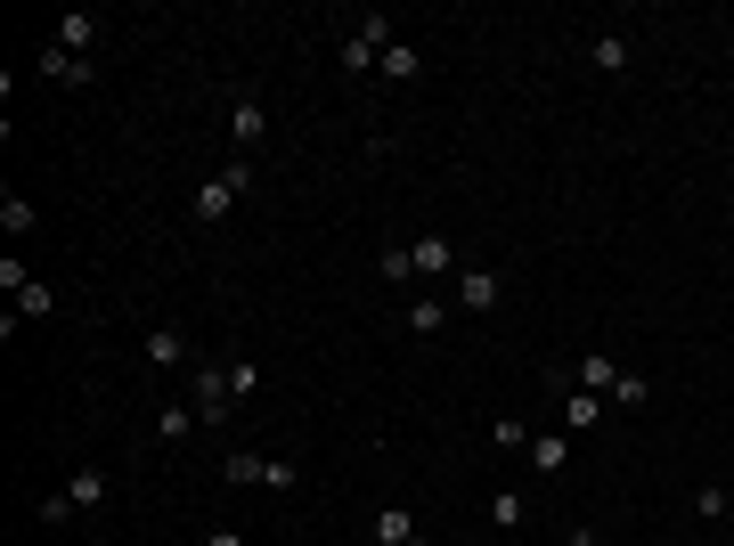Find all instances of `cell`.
Instances as JSON below:
<instances>
[{
  "label": "cell",
  "mask_w": 734,
  "mask_h": 546,
  "mask_svg": "<svg viewBox=\"0 0 734 546\" xmlns=\"http://www.w3.org/2000/svg\"><path fill=\"white\" fill-rule=\"evenodd\" d=\"M254 180H262L254 156H228L221 172L196 188V204H188V213H196V221H228V213H237V196H254Z\"/></svg>",
  "instance_id": "1"
},
{
  "label": "cell",
  "mask_w": 734,
  "mask_h": 546,
  "mask_svg": "<svg viewBox=\"0 0 734 546\" xmlns=\"http://www.w3.org/2000/svg\"><path fill=\"white\" fill-rule=\"evenodd\" d=\"M449 302L466 310V319H490V310L507 302V278H498V269H457V278H449Z\"/></svg>",
  "instance_id": "2"
},
{
  "label": "cell",
  "mask_w": 734,
  "mask_h": 546,
  "mask_svg": "<svg viewBox=\"0 0 734 546\" xmlns=\"http://www.w3.org/2000/svg\"><path fill=\"white\" fill-rule=\"evenodd\" d=\"M457 269H466V261H457V245L440 237V228H425V237H408V278H416V286H425V278H440V286H449Z\"/></svg>",
  "instance_id": "3"
},
{
  "label": "cell",
  "mask_w": 734,
  "mask_h": 546,
  "mask_svg": "<svg viewBox=\"0 0 734 546\" xmlns=\"http://www.w3.org/2000/svg\"><path fill=\"white\" fill-rule=\"evenodd\" d=\"M262 139H269L262 90H237V98H228V147H237V156H262Z\"/></svg>",
  "instance_id": "4"
},
{
  "label": "cell",
  "mask_w": 734,
  "mask_h": 546,
  "mask_svg": "<svg viewBox=\"0 0 734 546\" xmlns=\"http://www.w3.org/2000/svg\"><path fill=\"white\" fill-rule=\"evenodd\" d=\"M188 400H196L204 425H221V416H237V384H228V367H196V384H188Z\"/></svg>",
  "instance_id": "5"
},
{
  "label": "cell",
  "mask_w": 734,
  "mask_h": 546,
  "mask_svg": "<svg viewBox=\"0 0 734 546\" xmlns=\"http://www.w3.org/2000/svg\"><path fill=\"white\" fill-rule=\"evenodd\" d=\"M587 66H596V74H628V66H637V41H628L620 25H604L596 41H587Z\"/></svg>",
  "instance_id": "6"
},
{
  "label": "cell",
  "mask_w": 734,
  "mask_h": 546,
  "mask_svg": "<svg viewBox=\"0 0 734 546\" xmlns=\"http://www.w3.org/2000/svg\"><path fill=\"white\" fill-rule=\"evenodd\" d=\"M41 74H50V82H66V90H91V82H98V66H91V57L57 50V41H50V50H41Z\"/></svg>",
  "instance_id": "7"
},
{
  "label": "cell",
  "mask_w": 734,
  "mask_h": 546,
  "mask_svg": "<svg viewBox=\"0 0 734 546\" xmlns=\"http://www.w3.org/2000/svg\"><path fill=\"white\" fill-rule=\"evenodd\" d=\"M57 497H66V506H74V514H91V506H107V473H98V465H82V473H66V481H57Z\"/></svg>",
  "instance_id": "8"
},
{
  "label": "cell",
  "mask_w": 734,
  "mask_h": 546,
  "mask_svg": "<svg viewBox=\"0 0 734 546\" xmlns=\"http://www.w3.org/2000/svg\"><path fill=\"white\" fill-rule=\"evenodd\" d=\"M555 425H563V432H596V425H604V400L572 384V392H563V408H555Z\"/></svg>",
  "instance_id": "9"
},
{
  "label": "cell",
  "mask_w": 734,
  "mask_h": 546,
  "mask_svg": "<svg viewBox=\"0 0 734 546\" xmlns=\"http://www.w3.org/2000/svg\"><path fill=\"white\" fill-rule=\"evenodd\" d=\"M531 465H539V473H563V465H572V432H563V425L531 432Z\"/></svg>",
  "instance_id": "10"
},
{
  "label": "cell",
  "mask_w": 734,
  "mask_h": 546,
  "mask_svg": "<svg viewBox=\"0 0 734 546\" xmlns=\"http://www.w3.org/2000/svg\"><path fill=\"white\" fill-rule=\"evenodd\" d=\"M572 384H579V392H596V400H604V392H613V384H620V367H613V351H587V360L572 367Z\"/></svg>",
  "instance_id": "11"
},
{
  "label": "cell",
  "mask_w": 734,
  "mask_h": 546,
  "mask_svg": "<svg viewBox=\"0 0 734 546\" xmlns=\"http://www.w3.org/2000/svg\"><path fill=\"white\" fill-rule=\"evenodd\" d=\"M449 293H416V302H408V334H440V326H449Z\"/></svg>",
  "instance_id": "12"
},
{
  "label": "cell",
  "mask_w": 734,
  "mask_h": 546,
  "mask_svg": "<svg viewBox=\"0 0 734 546\" xmlns=\"http://www.w3.org/2000/svg\"><path fill=\"white\" fill-rule=\"evenodd\" d=\"M375 546H416V514L408 506H375Z\"/></svg>",
  "instance_id": "13"
},
{
  "label": "cell",
  "mask_w": 734,
  "mask_h": 546,
  "mask_svg": "<svg viewBox=\"0 0 734 546\" xmlns=\"http://www.w3.org/2000/svg\"><path fill=\"white\" fill-rule=\"evenodd\" d=\"M91 41H98V17H91V9H74V17H57V50H74V57H91Z\"/></svg>",
  "instance_id": "14"
},
{
  "label": "cell",
  "mask_w": 734,
  "mask_h": 546,
  "mask_svg": "<svg viewBox=\"0 0 734 546\" xmlns=\"http://www.w3.org/2000/svg\"><path fill=\"white\" fill-rule=\"evenodd\" d=\"M204 416H196V400H172V408H156V440H188Z\"/></svg>",
  "instance_id": "15"
},
{
  "label": "cell",
  "mask_w": 734,
  "mask_h": 546,
  "mask_svg": "<svg viewBox=\"0 0 734 546\" xmlns=\"http://www.w3.org/2000/svg\"><path fill=\"white\" fill-rule=\"evenodd\" d=\"M147 360H156V367H180V360H188V334H180V326H147Z\"/></svg>",
  "instance_id": "16"
},
{
  "label": "cell",
  "mask_w": 734,
  "mask_h": 546,
  "mask_svg": "<svg viewBox=\"0 0 734 546\" xmlns=\"http://www.w3.org/2000/svg\"><path fill=\"white\" fill-rule=\"evenodd\" d=\"M375 66H384L392 82H416V74H425V57H416V41H392V50L375 57Z\"/></svg>",
  "instance_id": "17"
},
{
  "label": "cell",
  "mask_w": 734,
  "mask_h": 546,
  "mask_svg": "<svg viewBox=\"0 0 734 546\" xmlns=\"http://www.w3.org/2000/svg\"><path fill=\"white\" fill-rule=\"evenodd\" d=\"M0 228H9V237H33V228H41V213H33L25 196H17V188L0 196Z\"/></svg>",
  "instance_id": "18"
},
{
  "label": "cell",
  "mask_w": 734,
  "mask_h": 546,
  "mask_svg": "<svg viewBox=\"0 0 734 546\" xmlns=\"http://www.w3.org/2000/svg\"><path fill=\"white\" fill-rule=\"evenodd\" d=\"M522 514H531V506H522V490H498V497H490V531H507V538H514V531H522Z\"/></svg>",
  "instance_id": "19"
},
{
  "label": "cell",
  "mask_w": 734,
  "mask_h": 546,
  "mask_svg": "<svg viewBox=\"0 0 734 546\" xmlns=\"http://www.w3.org/2000/svg\"><path fill=\"white\" fill-rule=\"evenodd\" d=\"M9 302H17V310H25V319H50V310H57V293H50V286H33V278H25V286H9Z\"/></svg>",
  "instance_id": "20"
},
{
  "label": "cell",
  "mask_w": 734,
  "mask_h": 546,
  "mask_svg": "<svg viewBox=\"0 0 734 546\" xmlns=\"http://www.w3.org/2000/svg\"><path fill=\"white\" fill-rule=\"evenodd\" d=\"M221 481H228V490H245V481H262V457H254V449H228V457H221Z\"/></svg>",
  "instance_id": "21"
},
{
  "label": "cell",
  "mask_w": 734,
  "mask_h": 546,
  "mask_svg": "<svg viewBox=\"0 0 734 546\" xmlns=\"http://www.w3.org/2000/svg\"><path fill=\"white\" fill-rule=\"evenodd\" d=\"M351 33H360L368 50H392V17L384 9H360V17H351Z\"/></svg>",
  "instance_id": "22"
},
{
  "label": "cell",
  "mask_w": 734,
  "mask_h": 546,
  "mask_svg": "<svg viewBox=\"0 0 734 546\" xmlns=\"http://www.w3.org/2000/svg\"><path fill=\"white\" fill-rule=\"evenodd\" d=\"M262 481H269V490H302V465H294V457H262Z\"/></svg>",
  "instance_id": "23"
},
{
  "label": "cell",
  "mask_w": 734,
  "mask_h": 546,
  "mask_svg": "<svg viewBox=\"0 0 734 546\" xmlns=\"http://www.w3.org/2000/svg\"><path fill=\"white\" fill-rule=\"evenodd\" d=\"M228 384H237V400H254V392H262V360L237 351V360H228Z\"/></svg>",
  "instance_id": "24"
},
{
  "label": "cell",
  "mask_w": 734,
  "mask_h": 546,
  "mask_svg": "<svg viewBox=\"0 0 734 546\" xmlns=\"http://www.w3.org/2000/svg\"><path fill=\"white\" fill-rule=\"evenodd\" d=\"M490 440L498 449H531V425H522V416H490Z\"/></svg>",
  "instance_id": "25"
},
{
  "label": "cell",
  "mask_w": 734,
  "mask_h": 546,
  "mask_svg": "<svg viewBox=\"0 0 734 546\" xmlns=\"http://www.w3.org/2000/svg\"><path fill=\"white\" fill-rule=\"evenodd\" d=\"M613 400H620V408H645V400H653V384H645V375H628V367H620V384H613Z\"/></svg>",
  "instance_id": "26"
},
{
  "label": "cell",
  "mask_w": 734,
  "mask_h": 546,
  "mask_svg": "<svg viewBox=\"0 0 734 546\" xmlns=\"http://www.w3.org/2000/svg\"><path fill=\"white\" fill-rule=\"evenodd\" d=\"M375 269H384L392 286H416V278H408V245H384V254H375Z\"/></svg>",
  "instance_id": "27"
},
{
  "label": "cell",
  "mask_w": 734,
  "mask_h": 546,
  "mask_svg": "<svg viewBox=\"0 0 734 546\" xmlns=\"http://www.w3.org/2000/svg\"><path fill=\"white\" fill-rule=\"evenodd\" d=\"M375 57H384V50H368V41H360V33H351V41H343V74H368V66H375Z\"/></svg>",
  "instance_id": "28"
},
{
  "label": "cell",
  "mask_w": 734,
  "mask_h": 546,
  "mask_svg": "<svg viewBox=\"0 0 734 546\" xmlns=\"http://www.w3.org/2000/svg\"><path fill=\"white\" fill-rule=\"evenodd\" d=\"M694 514H710V522L726 514V490H719V481H702V490H694Z\"/></svg>",
  "instance_id": "29"
},
{
  "label": "cell",
  "mask_w": 734,
  "mask_h": 546,
  "mask_svg": "<svg viewBox=\"0 0 734 546\" xmlns=\"http://www.w3.org/2000/svg\"><path fill=\"white\" fill-rule=\"evenodd\" d=\"M563 546H604L596 531H563Z\"/></svg>",
  "instance_id": "30"
},
{
  "label": "cell",
  "mask_w": 734,
  "mask_h": 546,
  "mask_svg": "<svg viewBox=\"0 0 734 546\" xmlns=\"http://www.w3.org/2000/svg\"><path fill=\"white\" fill-rule=\"evenodd\" d=\"M204 546H245V538H237V531H213V538H204Z\"/></svg>",
  "instance_id": "31"
},
{
  "label": "cell",
  "mask_w": 734,
  "mask_h": 546,
  "mask_svg": "<svg viewBox=\"0 0 734 546\" xmlns=\"http://www.w3.org/2000/svg\"><path fill=\"white\" fill-rule=\"evenodd\" d=\"M416 546H425V538H416Z\"/></svg>",
  "instance_id": "32"
}]
</instances>
